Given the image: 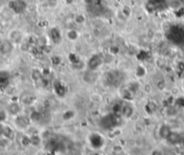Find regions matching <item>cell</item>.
<instances>
[{"label":"cell","mask_w":184,"mask_h":155,"mask_svg":"<svg viewBox=\"0 0 184 155\" xmlns=\"http://www.w3.org/2000/svg\"><path fill=\"white\" fill-rule=\"evenodd\" d=\"M86 15L84 14H81V13L76 14L75 15H74V18H73L74 23H75L76 24H79V25L84 24L86 23Z\"/></svg>","instance_id":"30bf717a"},{"label":"cell","mask_w":184,"mask_h":155,"mask_svg":"<svg viewBox=\"0 0 184 155\" xmlns=\"http://www.w3.org/2000/svg\"><path fill=\"white\" fill-rule=\"evenodd\" d=\"M11 76L7 70H0V89H5L10 85Z\"/></svg>","instance_id":"8992f818"},{"label":"cell","mask_w":184,"mask_h":155,"mask_svg":"<svg viewBox=\"0 0 184 155\" xmlns=\"http://www.w3.org/2000/svg\"><path fill=\"white\" fill-rule=\"evenodd\" d=\"M120 12L123 14V15L125 17L128 18V17L131 16V15H132V8L130 6H122Z\"/></svg>","instance_id":"9a60e30c"},{"label":"cell","mask_w":184,"mask_h":155,"mask_svg":"<svg viewBox=\"0 0 184 155\" xmlns=\"http://www.w3.org/2000/svg\"><path fill=\"white\" fill-rule=\"evenodd\" d=\"M102 96L99 95V94H92L90 96V100L92 102H95V103H100L102 101Z\"/></svg>","instance_id":"2e32d148"},{"label":"cell","mask_w":184,"mask_h":155,"mask_svg":"<svg viewBox=\"0 0 184 155\" xmlns=\"http://www.w3.org/2000/svg\"><path fill=\"white\" fill-rule=\"evenodd\" d=\"M49 37L52 40V42L55 44H60L62 41V35L59 28L53 27L49 32Z\"/></svg>","instance_id":"5b68a950"},{"label":"cell","mask_w":184,"mask_h":155,"mask_svg":"<svg viewBox=\"0 0 184 155\" xmlns=\"http://www.w3.org/2000/svg\"><path fill=\"white\" fill-rule=\"evenodd\" d=\"M14 45L8 39H4V41L0 44V55L6 57L11 54L14 50Z\"/></svg>","instance_id":"3957f363"},{"label":"cell","mask_w":184,"mask_h":155,"mask_svg":"<svg viewBox=\"0 0 184 155\" xmlns=\"http://www.w3.org/2000/svg\"><path fill=\"white\" fill-rule=\"evenodd\" d=\"M103 63H104L103 58L100 57L98 54H95V55L90 57V59L88 61L87 67H88V70H95V71H97V69L103 65Z\"/></svg>","instance_id":"7a4b0ae2"},{"label":"cell","mask_w":184,"mask_h":155,"mask_svg":"<svg viewBox=\"0 0 184 155\" xmlns=\"http://www.w3.org/2000/svg\"><path fill=\"white\" fill-rule=\"evenodd\" d=\"M146 74V69H144V67L139 65L136 67V69H135V75L137 78L143 77Z\"/></svg>","instance_id":"5bb4252c"},{"label":"cell","mask_w":184,"mask_h":155,"mask_svg":"<svg viewBox=\"0 0 184 155\" xmlns=\"http://www.w3.org/2000/svg\"><path fill=\"white\" fill-rule=\"evenodd\" d=\"M54 89H55V91H57V94H59V95H64L65 94V86L60 81L55 82Z\"/></svg>","instance_id":"7c38bea8"},{"label":"cell","mask_w":184,"mask_h":155,"mask_svg":"<svg viewBox=\"0 0 184 155\" xmlns=\"http://www.w3.org/2000/svg\"><path fill=\"white\" fill-rule=\"evenodd\" d=\"M9 7L14 13L19 14L25 9V4L22 0H14L10 3Z\"/></svg>","instance_id":"52a82bcc"},{"label":"cell","mask_w":184,"mask_h":155,"mask_svg":"<svg viewBox=\"0 0 184 155\" xmlns=\"http://www.w3.org/2000/svg\"><path fill=\"white\" fill-rule=\"evenodd\" d=\"M97 71L95 70H88V72H86L83 76L84 80L87 81L88 83H93L97 80Z\"/></svg>","instance_id":"ba28073f"},{"label":"cell","mask_w":184,"mask_h":155,"mask_svg":"<svg viewBox=\"0 0 184 155\" xmlns=\"http://www.w3.org/2000/svg\"><path fill=\"white\" fill-rule=\"evenodd\" d=\"M7 39L14 44H22V40H23V33L20 30L17 29L11 30L8 33Z\"/></svg>","instance_id":"277c9868"},{"label":"cell","mask_w":184,"mask_h":155,"mask_svg":"<svg viewBox=\"0 0 184 155\" xmlns=\"http://www.w3.org/2000/svg\"><path fill=\"white\" fill-rule=\"evenodd\" d=\"M169 6L173 10H178L182 6V2L181 0H171L169 2Z\"/></svg>","instance_id":"8fae6325"},{"label":"cell","mask_w":184,"mask_h":155,"mask_svg":"<svg viewBox=\"0 0 184 155\" xmlns=\"http://www.w3.org/2000/svg\"><path fill=\"white\" fill-rule=\"evenodd\" d=\"M125 78V75L120 70H111L106 75V81L111 87H119Z\"/></svg>","instance_id":"6da1fadb"},{"label":"cell","mask_w":184,"mask_h":155,"mask_svg":"<svg viewBox=\"0 0 184 155\" xmlns=\"http://www.w3.org/2000/svg\"><path fill=\"white\" fill-rule=\"evenodd\" d=\"M31 77H32V80L38 81V80H40L42 78V77H43V71H41L40 69H32Z\"/></svg>","instance_id":"4fadbf2b"},{"label":"cell","mask_w":184,"mask_h":155,"mask_svg":"<svg viewBox=\"0 0 184 155\" xmlns=\"http://www.w3.org/2000/svg\"><path fill=\"white\" fill-rule=\"evenodd\" d=\"M79 33L78 31L75 30V29H70L67 31V33H66V36L67 38L71 41V42H76L78 39H79Z\"/></svg>","instance_id":"9c48e42d"},{"label":"cell","mask_w":184,"mask_h":155,"mask_svg":"<svg viewBox=\"0 0 184 155\" xmlns=\"http://www.w3.org/2000/svg\"><path fill=\"white\" fill-rule=\"evenodd\" d=\"M143 90H144V92H145L146 94H150L152 91L151 85H149V84H145V85L143 86Z\"/></svg>","instance_id":"ac0fdd59"},{"label":"cell","mask_w":184,"mask_h":155,"mask_svg":"<svg viewBox=\"0 0 184 155\" xmlns=\"http://www.w3.org/2000/svg\"><path fill=\"white\" fill-rule=\"evenodd\" d=\"M3 41H4V38H3V37H2V35L0 34V44H1Z\"/></svg>","instance_id":"d6986e66"},{"label":"cell","mask_w":184,"mask_h":155,"mask_svg":"<svg viewBox=\"0 0 184 155\" xmlns=\"http://www.w3.org/2000/svg\"><path fill=\"white\" fill-rule=\"evenodd\" d=\"M156 87L158 88V89H160V90H163V89L166 88V83H165V81L163 79H160L156 83Z\"/></svg>","instance_id":"e0dca14e"}]
</instances>
